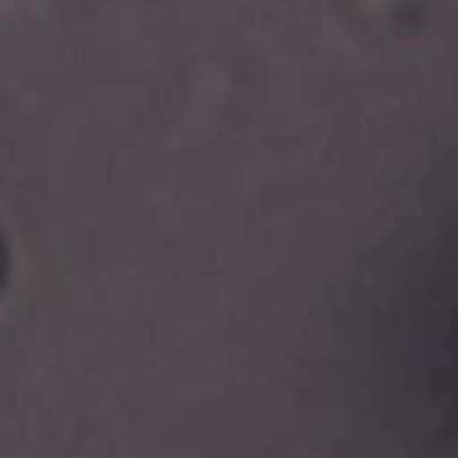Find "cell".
<instances>
[{"label": "cell", "instance_id": "obj_1", "mask_svg": "<svg viewBox=\"0 0 458 458\" xmlns=\"http://www.w3.org/2000/svg\"><path fill=\"white\" fill-rule=\"evenodd\" d=\"M7 276H11V254H7V240H4V233H0V290H4Z\"/></svg>", "mask_w": 458, "mask_h": 458}]
</instances>
